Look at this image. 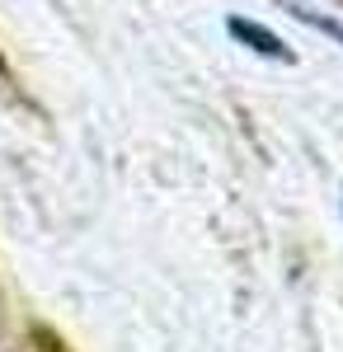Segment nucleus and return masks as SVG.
Segmentation results:
<instances>
[{"label":"nucleus","instance_id":"f257e3e1","mask_svg":"<svg viewBox=\"0 0 343 352\" xmlns=\"http://www.w3.org/2000/svg\"><path fill=\"white\" fill-rule=\"evenodd\" d=\"M231 33H236L240 43H249V52H259V56H273V61H291V52H287V43L278 38V33H268V28H259V24H249V19H231Z\"/></svg>","mask_w":343,"mask_h":352}]
</instances>
